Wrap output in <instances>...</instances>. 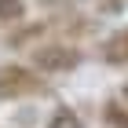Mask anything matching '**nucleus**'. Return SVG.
Returning <instances> with one entry per match:
<instances>
[{"label": "nucleus", "mask_w": 128, "mask_h": 128, "mask_svg": "<svg viewBox=\"0 0 128 128\" xmlns=\"http://www.w3.org/2000/svg\"><path fill=\"white\" fill-rule=\"evenodd\" d=\"M48 92V80L40 77L33 66L22 62H8L0 66V99L4 102H18V99H37Z\"/></svg>", "instance_id": "obj_1"}, {"label": "nucleus", "mask_w": 128, "mask_h": 128, "mask_svg": "<svg viewBox=\"0 0 128 128\" xmlns=\"http://www.w3.org/2000/svg\"><path fill=\"white\" fill-rule=\"evenodd\" d=\"M80 59H84L80 48L55 40V44H40V48L33 51V70H37L40 77H44V73H70V70L80 66Z\"/></svg>", "instance_id": "obj_2"}, {"label": "nucleus", "mask_w": 128, "mask_h": 128, "mask_svg": "<svg viewBox=\"0 0 128 128\" xmlns=\"http://www.w3.org/2000/svg\"><path fill=\"white\" fill-rule=\"evenodd\" d=\"M99 59L106 62V66H128V26H121V30H114L102 44H99Z\"/></svg>", "instance_id": "obj_3"}, {"label": "nucleus", "mask_w": 128, "mask_h": 128, "mask_svg": "<svg viewBox=\"0 0 128 128\" xmlns=\"http://www.w3.org/2000/svg\"><path fill=\"white\" fill-rule=\"evenodd\" d=\"M44 128H88V124L80 121V114H77L73 106H66V102H62V106L51 110V117H48V124H44Z\"/></svg>", "instance_id": "obj_4"}, {"label": "nucleus", "mask_w": 128, "mask_h": 128, "mask_svg": "<svg viewBox=\"0 0 128 128\" xmlns=\"http://www.w3.org/2000/svg\"><path fill=\"white\" fill-rule=\"evenodd\" d=\"M102 124L106 128H128V106L121 99H110L102 106Z\"/></svg>", "instance_id": "obj_5"}, {"label": "nucleus", "mask_w": 128, "mask_h": 128, "mask_svg": "<svg viewBox=\"0 0 128 128\" xmlns=\"http://www.w3.org/2000/svg\"><path fill=\"white\" fill-rule=\"evenodd\" d=\"M26 18V0H0V26H15Z\"/></svg>", "instance_id": "obj_6"}, {"label": "nucleus", "mask_w": 128, "mask_h": 128, "mask_svg": "<svg viewBox=\"0 0 128 128\" xmlns=\"http://www.w3.org/2000/svg\"><path fill=\"white\" fill-rule=\"evenodd\" d=\"M121 102H124V106H128V84H124V88H121Z\"/></svg>", "instance_id": "obj_7"}]
</instances>
